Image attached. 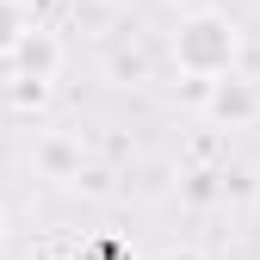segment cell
Masks as SVG:
<instances>
[{"instance_id":"obj_1","label":"cell","mask_w":260,"mask_h":260,"mask_svg":"<svg viewBox=\"0 0 260 260\" xmlns=\"http://www.w3.org/2000/svg\"><path fill=\"white\" fill-rule=\"evenodd\" d=\"M230 31H223L217 19H205V25H192V38L180 44V56L192 62V69H223V62H230Z\"/></svg>"},{"instance_id":"obj_2","label":"cell","mask_w":260,"mask_h":260,"mask_svg":"<svg viewBox=\"0 0 260 260\" xmlns=\"http://www.w3.org/2000/svg\"><path fill=\"white\" fill-rule=\"evenodd\" d=\"M0 44H13V13L0 7Z\"/></svg>"}]
</instances>
